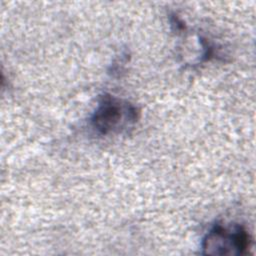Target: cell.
I'll list each match as a JSON object with an SVG mask.
<instances>
[{
    "label": "cell",
    "mask_w": 256,
    "mask_h": 256,
    "mask_svg": "<svg viewBox=\"0 0 256 256\" xmlns=\"http://www.w3.org/2000/svg\"><path fill=\"white\" fill-rule=\"evenodd\" d=\"M247 229L237 223H216L204 236L201 248L208 255H242L251 248Z\"/></svg>",
    "instance_id": "cell-2"
},
{
    "label": "cell",
    "mask_w": 256,
    "mask_h": 256,
    "mask_svg": "<svg viewBox=\"0 0 256 256\" xmlns=\"http://www.w3.org/2000/svg\"><path fill=\"white\" fill-rule=\"evenodd\" d=\"M140 110L133 103L110 94L100 96L89 124L101 136L128 132L138 122Z\"/></svg>",
    "instance_id": "cell-1"
}]
</instances>
